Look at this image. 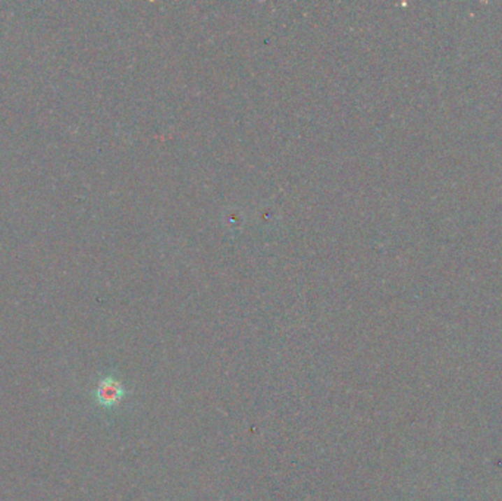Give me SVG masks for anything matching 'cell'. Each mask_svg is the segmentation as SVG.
I'll return each instance as SVG.
<instances>
[{
	"label": "cell",
	"mask_w": 502,
	"mask_h": 501,
	"mask_svg": "<svg viewBox=\"0 0 502 501\" xmlns=\"http://www.w3.org/2000/svg\"><path fill=\"white\" fill-rule=\"evenodd\" d=\"M124 395H125L124 386L113 376H108L103 379L96 391L97 402L105 407H112L117 404L124 399Z\"/></svg>",
	"instance_id": "6da1fadb"
}]
</instances>
